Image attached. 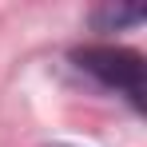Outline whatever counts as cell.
<instances>
[{
	"label": "cell",
	"instance_id": "1",
	"mask_svg": "<svg viewBox=\"0 0 147 147\" xmlns=\"http://www.w3.org/2000/svg\"><path fill=\"white\" fill-rule=\"evenodd\" d=\"M76 72L92 76L99 88L119 92L131 99V107H143V56L131 48H115V44H88V48H72Z\"/></svg>",
	"mask_w": 147,
	"mask_h": 147
},
{
	"label": "cell",
	"instance_id": "2",
	"mask_svg": "<svg viewBox=\"0 0 147 147\" xmlns=\"http://www.w3.org/2000/svg\"><path fill=\"white\" fill-rule=\"evenodd\" d=\"M139 20H143V8H115V4L96 8V16H92V24L99 32H111V28H123V24H139Z\"/></svg>",
	"mask_w": 147,
	"mask_h": 147
}]
</instances>
